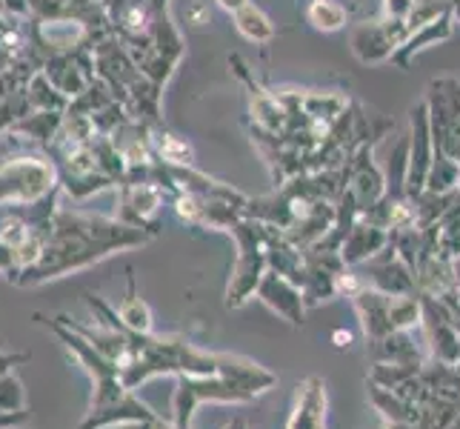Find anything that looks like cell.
Returning a JSON list of instances; mask_svg holds the SVG:
<instances>
[{"label": "cell", "instance_id": "7", "mask_svg": "<svg viewBox=\"0 0 460 429\" xmlns=\"http://www.w3.org/2000/svg\"><path fill=\"white\" fill-rule=\"evenodd\" d=\"M411 126H415V143H411V161H409V195L418 198L423 192V183L429 178V155H426V147H429V135H426V106H418L411 112Z\"/></svg>", "mask_w": 460, "mask_h": 429}, {"label": "cell", "instance_id": "16", "mask_svg": "<svg viewBox=\"0 0 460 429\" xmlns=\"http://www.w3.org/2000/svg\"><path fill=\"white\" fill-rule=\"evenodd\" d=\"M215 4L220 6V9H226V12H241L249 0H215Z\"/></svg>", "mask_w": 460, "mask_h": 429}, {"label": "cell", "instance_id": "3", "mask_svg": "<svg viewBox=\"0 0 460 429\" xmlns=\"http://www.w3.org/2000/svg\"><path fill=\"white\" fill-rule=\"evenodd\" d=\"M58 166L40 155H14L0 164V203L23 206L55 192Z\"/></svg>", "mask_w": 460, "mask_h": 429}, {"label": "cell", "instance_id": "2", "mask_svg": "<svg viewBox=\"0 0 460 429\" xmlns=\"http://www.w3.org/2000/svg\"><path fill=\"white\" fill-rule=\"evenodd\" d=\"M224 227L234 235L237 241V264L226 290V307H243L246 300L258 292L261 278L266 275L269 261H266V229H261L252 220H237L229 215Z\"/></svg>", "mask_w": 460, "mask_h": 429}, {"label": "cell", "instance_id": "6", "mask_svg": "<svg viewBox=\"0 0 460 429\" xmlns=\"http://www.w3.org/2000/svg\"><path fill=\"white\" fill-rule=\"evenodd\" d=\"M392 241V237L386 235L384 227H375L369 224V220H363V224H355L352 229H349V235L343 237L341 244V258L343 264H363L375 258L377 252H384L386 244Z\"/></svg>", "mask_w": 460, "mask_h": 429}, {"label": "cell", "instance_id": "8", "mask_svg": "<svg viewBox=\"0 0 460 429\" xmlns=\"http://www.w3.org/2000/svg\"><path fill=\"white\" fill-rule=\"evenodd\" d=\"M452 35V14L449 12H443L440 18L429 21V23H423L418 26L411 35L406 38V43L401 46L398 52L392 55V60L398 63V67H409V58L411 55H418L423 52L426 46H432V43H440V40H447Z\"/></svg>", "mask_w": 460, "mask_h": 429}, {"label": "cell", "instance_id": "11", "mask_svg": "<svg viewBox=\"0 0 460 429\" xmlns=\"http://www.w3.org/2000/svg\"><path fill=\"white\" fill-rule=\"evenodd\" d=\"M234 26L246 40H255V43H269L275 38L272 21H269L266 14L252 4H246L241 12H234Z\"/></svg>", "mask_w": 460, "mask_h": 429}, {"label": "cell", "instance_id": "9", "mask_svg": "<svg viewBox=\"0 0 460 429\" xmlns=\"http://www.w3.org/2000/svg\"><path fill=\"white\" fill-rule=\"evenodd\" d=\"M63 115H66V112H31L23 121L14 123L9 130V135H18V138L26 135L29 140H38V143H43V147H49L52 138L60 130Z\"/></svg>", "mask_w": 460, "mask_h": 429}, {"label": "cell", "instance_id": "15", "mask_svg": "<svg viewBox=\"0 0 460 429\" xmlns=\"http://www.w3.org/2000/svg\"><path fill=\"white\" fill-rule=\"evenodd\" d=\"M161 155H164V161H169V164H189V157H192V152H189L186 143L174 140L172 135H164Z\"/></svg>", "mask_w": 460, "mask_h": 429}, {"label": "cell", "instance_id": "4", "mask_svg": "<svg viewBox=\"0 0 460 429\" xmlns=\"http://www.w3.org/2000/svg\"><path fill=\"white\" fill-rule=\"evenodd\" d=\"M329 412V392L321 375H309L295 387L292 409L283 429H326Z\"/></svg>", "mask_w": 460, "mask_h": 429}, {"label": "cell", "instance_id": "5", "mask_svg": "<svg viewBox=\"0 0 460 429\" xmlns=\"http://www.w3.org/2000/svg\"><path fill=\"white\" fill-rule=\"evenodd\" d=\"M258 298L269 309H275L280 317H287L292 326L304 324V315H306L304 290H300L297 283H292L287 275L275 273V269H266V275L261 278V286H258Z\"/></svg>", "mask_w": 460, "mask_h": 429}, {"label": "cell", "instance_id": "13", "mask_svg": "<svg viewBox=\"0 0 460 429\" xmlns=\"http://www.w3.org/2000/svg\"><path fill=\"white\" fill-rule=\"evenodd\" d=\"M35 109H31V101H29V92L26 86L18 89V92H12L9 98L0 103V132H9L14 123L23 121L26 115H31Z\"/></svg>", "mask_w": 460, "mask_h": 429}, {"label": "cell", "instance_id": "14", "mask_svg": "<svg viewBox=\"0 0 460 429\" xmlns=\"http://www.w3.org/2000/svg\"><path fill=\"white\" fill-rule=\"evenodd\" d=\"M120 317L126 324L132 326V332H149V326H152V315H149V307L144 304L140 298H129L126 304L120 307Z\"/></svg>", "mask_w": 460, "mask_h": 429}, {"label": "cell", "instance_id": "1", "mask_svg": "<svg viewBox=\"0 0 460 429\" xmlns=\"http://www.w3.org/2000/svg\"><path fill=\"white\" fill-rule=\"evenodd\" d=\"M278 384V375L269 372L261 363L241 358L232 363L229 370L220 375L209 378H192V375H181L178 378V392H174V421L181 429H189L192 421V412L203 401H215V404H249L255 401L258 395L269 392Z\"/></svg>", "mask_w": 460, "mask_h": 429}, {"label": "cell", "instance_id": "10", "mask_svg": "<svg viewBox=\"0 0 460 429\" xmlns=\"http://www.w3.org/2000/svg\"><path fill=\"white\" fill-rule=\"evenodd\" d=\"M26 92H29V101H31V109H35V112H66L72 103L43 72L31 77Z\"/></svg>", "mask_w": 460, "mask_h": 429}, {"label": "cell", "instance_id": "19", "mask_svg": "<svg viewBox=\"0 0 460 429\" xmlns=\"http://www.w3.org/2000/svg\"><path fill=\"white\" fill-rule=\"evenodd\" d=\"M6 49H9V46H6L4 40H0V52H6ZM9 52H12V49H9ZM14 55H18V52H14Z\"/></svg>", "mask_w": 460, "mask_h": 429}, {"label": "cell", "instance_id": "17", "mask_svg": "<svg viewBox=\"0 0 460 429\" xmlns=\"http://www.w3.org/2000/svg\"><path fill=\"white\" fill-rule=\"evenodd\" d=\"M14 58H18V55H14V52H9V49H6V52H0V69H6V67H9V63H12Z\"/></svg>", "mask_w": 460, "mask_h": 429}, {"label": "cell", "instance_id": "18", "mask_svg": "<svg viewBox=\"0 0 460 429\" xmlns=\"http://www.w3.org/2000/svg\"><path fill=\"white\" fill-rule=\"evenodd\" d=\"M452 9H455V18L460 21V0H455V4H452Z\"/></svg>", "mask_w": 460, "mask_h": 429}, {"label": "cell", "instance_id": "12", "mask_svg": "<svg viewBox=\"0 0 460 429\" xmlns=\"http://www.w3.org/2000/svg\"><path fill=\"white\" fill-rule=\"evenodd\" d=\"M306 18L314 29L321 31H338L346 26L349 12L338 4V0H312L306 9Z\"/></svg>", "mask_w": 460, "mask_h": 429}]
</instances>
